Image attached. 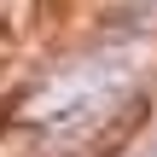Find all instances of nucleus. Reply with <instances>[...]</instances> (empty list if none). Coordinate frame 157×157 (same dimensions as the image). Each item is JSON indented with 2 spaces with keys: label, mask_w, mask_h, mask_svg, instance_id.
<instances>
[{
  "label": "nucleus",
  "mask_w": 157,
  "mask_h": 157,
  "mask_svg": "<svg viewBox=\"0 0 157 157\" xmlns=\"http://www.w3.org/2000/svg\"><path fill=\"white\" fill-rule=\"evenodd\" d=\"M134 70H140V64H134L128 52H99V58L76 64L70 76H58V82L47 87V99L35 105V117H41L47 128H58V134H76V128H87V122L111 117V105L128 93Z\"/></svg>",
  "instance_id": "f257e3e1"
}]
</instances>
